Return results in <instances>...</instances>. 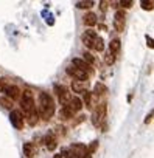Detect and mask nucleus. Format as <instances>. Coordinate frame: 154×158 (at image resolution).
I'll use <instances>...</instances> for the list:
<instances>
[{
  "label": "nucleus",
  "instance_id": "nucleus-14",
  "mask_svg": "<svg viewBox=\"0 0 154 158\" xmlns=\"http://www.w3.org/2000/svg\"><path fill=\"white\" fill-rule=\"evenodd\" d=\"M44 143H45V147H47L48 150H55L56 146H58V143H56V136H55L53 132H48V133L44 136Z\"/></svg>",
  "mask_w": 154,
  "mask_h": 158
},
{
  "label": "nucleus",
  "instance_id": "nucleus-27",
  "mask_svg": "<svg viewBox=\"0 0 154 158\" xmlns=\"http://www.w3.org/2000/svg\"><path fill=\"white\" fill-rule=\"evenodd\" d=\"M97 147H98V141H92V144L87 147V150H89V153H94L95 150H97Z\"/></svg>",
  "mask_w": 154,
  "mask_h": 158
},
{
  "label": "nucleus",
  "instance_id": "nucleus-26",
  "mask_svg": "<svg viewBox=\"0 0 154 158\" xmlns=\"http://www.w3.org/2000/svg\"><path fill=\"white\" fill-rule=\"evenodd\" d=\"M120 6H123V8H131L132 6V0H120V2H117Z\"/></svg>",
  "mask_w": 154,
  "mask_h": 158
},
{
  "label": "nucleus",
  "instance_id": "nucleus-1",
  "mask_svg": "<svg viewBox=\"0 0 154 158\" xmlns=\"http://www.w3.org/2000/svg\"><path fill=\"white\" fill-rule=\"evenodd\" d=\"M20 106H22V110L25 113V118H27L28 124L30 126H36L37 121H39V113H37V109H36V104H34V96H33L31 90L27 89V90L22 92Z\"/></svg>",
  "mask_w": 154,
  "mask_h": 158
},
{
  "label": "nucleus",
  "instance_id": "nucleus-15",
  "mask_svg": "<svg viewBox=\"0 0 154 158\" xmlns=\"http://www.w3.org/2000/svg\"><path fill=\"white\" fill-rule=\"evenodd\" d=\"M89 89V84L87 82H83V81H73L72 82V90L75 92V93H86V92H89L87 90Z\"/></svg>",
  "mask_w": 154,
  "mask_h": 158
},
{
  "label": "nucleus",
  "instance_id": "nucleus-13",
  "mask_svg": "<svg viewBox=\"0 0 154 158\" xmlns=\"http://www.w3.org/2000/svg\"><path fill=\"white\" fill-rule=\"evenodd\" d=\"M24 155L27 158H36L37 155V147L34 143H25L24 144Z\"/></svg>",
  "mask_w": 154,
  "mask_h": 158
},
{
  "label": "nucleus",
  "instance_id": "nucleus-16",
  "mask_svg": "<svg viewBox=\"0 0 154 158\" xmlns=\"http://www.w3.org/2000/svg\"><path fill=\"white\" fill-rule=\"evenodd\" d=\"M83 22H84V25L86 27H95L97 25V16H95V13H87L84 17H83Z\"/></svg>",
  "mask_w": 154,
  "mask_h": 158
},
{
  "label": "nucleus",
  "instance_id": "nucleus-8",
  "mask_svg": "<svg viewBox=\"0 0 154 158\" xmlns=\"http://www.w3.org/2000/svg\"><path fill=\"white\" fill-rule=\"evenodd\" d=\"M10 121H11V124H13L14 129H17V130H22L24 129V115H22L20 110H11Z\"/></svg>",
  "mask_w": 154,
  "mask_h": 158
},
{
  "label": "nucleus",
  "instance_id": "nucleus-29",
  "mask_svg": "<svg viewBox=\"0 0 154 158\" xmlns=\"http://www.w3.org/2000/svg\"><path fill=\"white\" fill-rule=\"evenodd\" d=\"M146 42H148V47H149V48H154V40H152L149 36H146Z\"/></svg>",
  "mask_w": 154,
  "mask_h": 158
},
{
  "label": "nucleus",
  "instance_id": "nucleus-18",
  "mask_svg": "<svg viewBox=\"0 0 154 158\" xmlns=\"http://www.w3.org/2000/svg\"><path fill=\"white\" fill-rule=\"evenodd\" d=\"M109 51H111L114 56L118 54V51H120V40H118V39H112V40H111V44H109Z\"/></svg>",
  "mask_w": 154,
  "mask_h": 158
},
{
  "label": "nucleus",
  "instance_id": "nucleus-3",
  "mask_svg": "<svg viewBox=\"0 0 154 158\" xmlns=\"http://www.w3.org/2000/svg\"><path fill=\"white\" fill-rule=\"evenodd\" d=\"M106 113H108V107L104 102H100L95 109H94V113H92V124L95 127H100L101 123L104 121L106 118Z\"/></svg>",
  "mask_w": 154,
  "mask_h": 158
},
{
  "label": "nucleus",
  "instance_id": "nucleus-24",
  "mask_svg": "<svg viewBox=\"0 0 154 158\" xmlns=\"http://www.w3.org/2000/svg\"><path fill=\"white\" fill-rule=\"evenodd\" d=\"M0 104H2L5 109H13V101L10 98H0Z\"/></svg>",
  "mask_w": 154,
  "mask_h": 158
},
{
  "label": "nucleus",
  "instance_id": "nucleus-6",
  "mask_svg": "<svg viewBox=\"0 0 154 158\" xmlns=\"http://www.w3.org/2000/svg\"><path fill=\"white\" fill-rule=\"evenodd\" d=\"M55 93H56V96H58V101L61 102V106H65L68 101H70V93H68V90H67V87H64V85H59V84H56L55 85Z\"/></svg>",
  "mask_w": 154,
  "mask_h": 158
},
{
  "label": "nucleus",
  "instance_id": "nucleus-30",
  "mask_svg": "<svg viewBox=\"0 0 154 158\" xmlns=\"http://www.w3.org/2000/svg\"><path fill=\"white\" fill-rule=\"evenodd\" d=\"M61 155H62V156H65V158H75V156H72V155H67V152H65V150H64Z\"/></svg>",
  "mask_w": 154,
  "mask_h": 158
},
{
  "label": "nucleus",
  "instance_id": "nucleus-22",
  "mask_svg": "<svg viewBox=\"0 0 154 158\" xmlns=\"http://www.w3.org/2000/svg\"><path fill=\"white\" fill-rule=\"evenodd\" d=\"M83 104H84L87 109H92V93H90V92H86V93H84Z\"/></svg>",
  "mask_w": 154,
  "mask_h": 158
},
{
  "label": "nucleus",
  "instance_id": "nucleus-25",
  "mask_svg": "<svg viewBox=\"0 0 154 158\" xmlns=\"http://www.w3.org/2000/svg\"><path fill=\"white\" fill-rule=\"evenodd\" d=\"M8 85H10V84H8V81H7L5 77L0 79V93H5V90H7Z\"/></svg>",
  "mask_w": 154,
  "mask_h": 158
},
{
  "label": "nucleus",
  "instance_id": "nucleus-11",
  "mask_svg": "<svg viewBox=\"0 0 154 158\" xmlns=\"http://www.w3.org/2000/svg\"><path fill=\"white\" fill-rule=\"evenodd\" d=\"M70 152H72V156H75V158H81L86 153H89L87 146H84V144H73L70 147Z\"/></svg>",
  "mask_w": 154,
  "mask_h": 158
},
{
  "label": "nucleus",
  "instance_id": "nucleus-2",
  "mask_svg": "<svg viewBox=\"0 0 154 158\" xmlns=\"http://www.w3.org/2000/svg\"><path fill=\"white\" fill-rule=\"evenodd\" d=\"M37 113H39V116H41L42 119H45V121H48V119L55 115V101H53V98H51L48 93H45V92H42V93L39 95Z\"/></svg>",
  "mask_w": 154,
  "mask_h": 158
},
{
  "label": "nucleus",
  "instance_id": "nucleus-20",
  "mask_svg": "<svg viewBox=\"0 0 154 158\" xmlns=\"http://www.w3.org/2000/svg\"><path fill=\"white\" fill-rule=\"evenodd\" d=\"M140 6L145 11H151V10H154V0H142Z\"/></svg>",
  "mask_w": 154,
  "mask_h": 158
},
{
  "label": "nucleus",
  "instance_id": "nucleus-23",
  "mask_svg": "<svg viewBox=\"0 0 154 158\" xmlns=\"http://www.w3.org/2000/svg\"><path fill=\"white\" fill-rule=\"evenodd\" d=\"M83 60H84V62H87L89 65L95 64V57H94L89 51H84V53H83Z\"/></svg>",
  "mask_w": 154,
  "mask_h": 158
},
{
  "label": "nucleus",
  "instance_id": "nucleus-31",
  "mask_svg": "<svg viewBox=\"0 0 154 158\" xmlns=\"http://www.w3.org/2000/svg\"><path fill=\"white\" fill-rule=\"evenodd\" d=\"M81 158H92V153H86L84 156H81Z\"/></svg>",
  "mask_w": 154,
  "mask_h": 158
},
{
  "label": "nucleus",
  "instance_id": "nucleus-17",
  "mask_svg": "<svg viewBox=\"0 0 154 158\" xmlns=\"http://www.w3.org/2000/svg\"><path fill=\"white\" fill-rule=\"evenodd\" d=\"M106 93H108V87L104 84H101V82L95 84V87H94V95L95 96H104Z\"/></svg>",
  "mask_w": 154,
  "mask_h": 158
},
{
  "label": "nucleus",
  "instance_id": "nucleus-7",
  "mask_svg": "<svg viewBox=\"0 0 154 158\" xmlns=\"http://www.w3.org/2000/svg\"><path fill=\"white\" fill-rule=\"evenodd\" d=\"M67 74H70L72 77H75V81H83V82H87V79H89V74L81 71L80 68H76L73 65H68L67 67Z\"/></svg>",
  "mask_w": 154,
  "mask_h": 158
},
{
  "label": "nucleus",
  "instance_id": "nucleus-9",
  "mask_svg": "<svg viewBox=\"0 0 154 158\" xmlns=\"http://www.w3.org/2000/svg\"><path fill=\"white\" fill-rule=\"evenodd\" d=\"M72 65L73 67H76V68H80L81 71H84V73H87L89 76L94 73V68H92V65H89L87 62H84L83 59H80V57H75L73 60H72Z\"/></svg>",
  "mask_w": 154,
  "mask_h": 158
},
{
  "label": "nucleus",
  "instance_id": "nucleus-19",
  "mask_svg": "<svg viewBox=\"0 0 154 158\" xmlns=\"http://www.w3.org/2000/svg\"><path fill=\"white\" fill-rule=\"evenodd\" d=\"M92 6H94L92 0H81V2H76V8H80V10H89Z\"/></svg>",
  "mask_w": 154,
  "mask_h": 158
},
{
  "label": "nucleus",
  "instance_id": "nucleus-5",
  "mask_svg": "<svg viewBox=\"0 0 154 158\" xmlns=\"http://www.w3.org/2000/svg\"><path fill=\"white\" fill-rule=\"evenodd\" d=\"M100 36L95 33V31H92V30H87V31H84L83 33V36H81V40H83V44L87 47V48H90V50H94V47H95V42H97V39H98Z\"/></svg>",
  "mask_w": 154,
  "mask_h": 158
},
{
  "label": "nucleus",
  "instance_id": "nucleus-12",
  "mask_svg": "<svg viewBox=\"0 0 154 158\" xmlns=\"http://www.w3.org/2000/svg\"><path fill=\"white\" fill-rule=\"evenodd\" d=\"M65 106H67L70 110H73V112L76 113V112H80V110L83 109V101H81L78 96H72V98H70V101H68ZM62 107H64V106H62Z\"/></svg>",
  "mask_w": 154,
  "mask_h": 158
},
{
  "label": "nucleus",
  "instance_id": "nucleus-32",
  "mask_svg": "<svg viewBox=\"0 0 154 158\" xmlns=\"http://www.w3.org/2000/svg\"><path fill=\"white\" fill-rule=\"evenodd\" d=\"M53 158H64V156H62V155H61V153H56V155H55V156H53Z\"/></svg>",
  "mask_w": 154,
  "mask_h": 158
},
{
  "label": "nucleus",
  "instance_id": "nucleus-10",
  "mask_svg": "<svg viewBox=\"0 0 154 158\" xmlns=\"http://www.w3.org/2000/svg\"><path fill=\"white\" fill-rule=\"evenodd\" d=\"M5 95H7V98H10L11 101H16V99H20V96H22V92H20V89L17 87V85H8L7 87V90H5Z\"/></svg>",
  "mask_w": 154,
  "mask_h": 158
},
{
  "label": "nucleus",
  "instance_id": "nucleus-28",
  "mask_svg": "<svg viewBox=\"0 0 154 158\" xmlns=\"http://www.w3.org/2000/svg\"><path fill=\"white\" fill-rule=\"evenodd\" d=\"M100 8H101L103 13H106V10H108V2H100Z\"/></svg>",
  "mask_w": 154,
  "mask_h": 158
},
{
  "label": "nucleus",
  "instance_id": "nucleus-21",
  "mask_svg": "<svg viewBox=\"0 0 154 158\" xmlns=\"http://www.w3.org/2000/svg\"><path fill=\"white\" fill-rule=\"evenodd\" d=\"M115 57H117V56H114V54L108 50V51L104 53V62H106V65H112V64L115 62Z\"/></svg>",
  "mask_w": 154,
  "mask_h": 158
},
{
  "label": "nucleus",
  "instance_id": "nucleus-4",
  "mask_svg": "<svg viewBox=\"0 0 154 158\" xmlns=\"http://www.w3.org/2000/svg\"><path fill=\"white\" fill-rule=\"evenodd\" d=\"M125 25H126V13L123 10H118L115 11L114 14V27H115V31L121 33L125 30Z\"/></svg>",
  "mask_w": 154,
  "mask_h": 158
}]
</instances>
